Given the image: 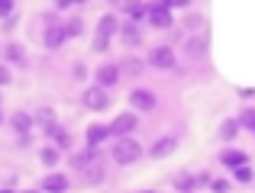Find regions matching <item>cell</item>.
I'll list each match as a JSON object with an SVG mask.
<instances>
[{"mask_svg": "<svg viewBox=\"0 0 255 193\" xmlns=\"http://www.w3.org/2000/svg\"><path fill=\"white\" fill-rule=\"evenodd\" d=\"M110 158L117 168H132V164H139L145 158V145L139 142L136 135H123V138H113L110 145Z\"/></svg>", "mask_w": 255, "mask_h": 193, "instance_id": "1", "label": "cell"}, {"mask_svg": "<svg viewBox=\"0 0 255 193\" xmlns=\"http://www.w3.org/2000/svg\"><path fill=\"white\" fill-rule=\"evenodd\" d=\"M120 36V19L117 13H104V16L97 19V26H94V52H107L113 45V39Z\"/></svg>", "mask_w": 255, "mask_h": 193, "instance_id": "2", "label": "cell"}, {"mask_svg": "<svg viewBox=\"0 0 255 193\" xmlns=\"http://www.w3.org/2000/svg\"><path fill=\"white\" fill-rule=\"evenodd\" d=\"M181 55L187 62H207V55H210V36H207V29L204 32H187L181 39Z\"/></svg>", "mask_w": 255, "mask_h": 193, "instance_id": "3", "label": "cell"}, {"mask_svg": "<svg viewBox=\"0 0 255 193\" xmlns=\"http://www.w3.org/2000/svg\"><path fill=\"white\" fill-rule=\"evenodd\" d=\"M81 106L91 113H104L113 106V90L110 87H100V84H87L81 90Z\"/></svg>", "mask_w": 255, "mask_h": 193, "instance_id": "4", "label": "cell"}, {"mask_svg": "<svg viewBox=\"0 0 255 193\" xmlns=\"http://www.w3.org/2000/svg\"><path fill=\"white\" fill-rule=\"evenodd\" d=\"M145 62H149L152 71H174L178 68V49L174 45H152L149 55H145Z\"/></svg>", "mask_w": 255, "mask_h": 193, "instance_id": "5", "label": "cell"}, {"mask_svg": "<svg viewBox=\"0 0 255 193\" xmlns=\"http://www.w3.org/2000/svg\"><path fill=\"white\" fill-rule=\"evenodd\" d=\"M178 148H181V135H178V132H162V135L145 148V158H152V161H165V158H171Z\"/></svg>", "mask_w": 255, "mask_h": 193, "instance_id": "6", "label": "cell"}, {"mask_svg": "<svg viewBox=\"0 0 255 193\" xmlns=\"http://www.w3.org/2000/svg\"><path fill=\"white\" fill-rule=\"evenodd\" d=\"M126 103L132 106L136 113H155L158 110V94L152 87H129V94H126Z\"/></svg>", "mask_w": 255, "mask_h": 193, "instance_id": "7", "label": "cell"}, {"mask_svg": "<svg viewBox=\"0 0 255 193\" xmlns=\"http://www.w3.org/2000/svg\"><path fill=\"white\" fill-rule=\"evenodd\" d=\"M97 161H104V148H94V145H84V148H71L68 151V168H71V174L75 171H84V168H91V164H97Z\"/></svg>", "mask_w": 255, "mask_h": 193, "instance_id": "8", "label": "cell"}, {"mask_svg": "<svg viewBox=\"0 0 255 193\" xmlns=\"http://www.w3.org/2000/svg\"><path fill=\"white\" fill-rule=\"evenodd\" d=\"M65 42H68V32H65V16L62 19H52V23H42V49L58 52Z\"/></svg>", "mask_w": 255, "mask_h": 193, "instance_id": "9", "label": "cell"}, {"mask_svg": "<svg viewBox=\"0 0 255 193\" xmlns=\"http://www.w3.org/2000/svg\"><path fill=\"white\" fill-rule=\"evenodd\" d=\"M145 23H149L152 29L168 32V29H174V10L165 6V3H158V0H149V16H145Z\"/></svg>", "mask_w": 255, "mask_h": 193, "instance_id": "10", "label": "cell"}, {"mask_svg": "<svg viewBox=\"0 0 255 193\" xmlns=\"http://www.w3.org/2000/svg\"><path fill=\"white\" fill-rule=\"evenodd\" d=\"M120 81H123V68H120V62H100L97 68H94V84H100V87H120Z\"/></svg>", "mask_w": 255, "mask_h": 193, "instance_id": "11", "label": "cell"}, {"mask_svg": "<svg viewBox=\"0 0 255 193\" xmlns=\"http://www.w3.org/2000/svg\"><path fill=\"white\" fill-rule=\"evenodd\" d=\"M136 129H139V113L132 110H126V113H117L113 116V123H110V135L113 138H123V135H136Z\"/></svg>", "mask_w": 255, "mask_h": 193, "instance_id": "12", "label": "cell"}, {"mask_svg": "<svg viewBox=\"0 0 255 193\" xmlns=\"http://www.w3.org/2000/svg\"><path fill=\"white\" fill-rule=\"evenodd\" d=\"M71 177H75L81 187H100V184H107V164L97 161V164H91V168H84V171H75Z\"/></svg>", "mask_w": 255, "mask_h": 193, "instance_id": "13", "label": "cell"}, {"mask_svg": "<svg viewBox=\"0 0 255 193\" xmlns=\"http://www.w3.org/2000/svg\"><path fill=\"white\" fill-rule=\"evenodd\" d=\"M71 184H75V177L71 174H65V171H55L52 168L49 174L39 181V190H49V193H65V190H71Z\"/></svg>", "mask_w": 255, "mask_h": 193, "instance_id": "14", "label": "cell"}, {"mask_svg": "<svg viewBox=\"0 0 255 193\" xmlns=\"http://www.w3.org/2000/svg\"><path fill=\"white\" fill-rule=\"evenodd\" d=\"M217 161L223 164L226 171H233V168H239V164H246L249 161V151H243V148H236V145H223V148L217 151Z\"/></svg>", "mask_w": 255, "mask_h": 193, "instance_id": "15", "label": "cell"}, {"mask_svg": "<svg viewBox=\"0 0 255 193\" xmlns=\"http://www.w3.org/2000/svg\"><path fill=\"white\" fill-rule=\"evenodd\" d=\"M117 39L126 45V49H139V45L145 42V39H142V29H139L136 19H126V23H120V36H117Z\"/></svg>", "mask_w": 255, "mask_h": 193, "instance_id": "16", "label": "cell"}, {"mask_svg": "<svg viewBox=\"0 0 255 193\" xmlns=\"http://www.w3.org/2000/svg\"><path fill=\"white\" fill-rule=\"evenodd\" d=\"M110 123H91L84 129V145H94V148H104V142H110Z\"/></svg>", "mask_w": 255, "mask_h": 193, "instance_id": "17", "label": "cell"}, {"mask_svg": "<svg viewBox=\"0 0 255 193\" xmlns=\"http://www.w3.org/2000/svg\"><path fill=\"white\" fill-rule=\"evenodd\" d=\"M10 129L16 132V135H32V129H36V113L16 110V113L10 116Z\"/></svg>", "mask_w": 255, "mask_h": 193, "instance_id": "18", "label": "cell"}, {"mask_svg": "<svg viewBox=\"0 0 255 193\" xmlns=\"http://www.w3.org/2000/svg\"><path fill=\"white\" fill-rule=\"evenodd\" d=\"M3 62L10 64V68H26V64H29V52L19 42H6L3 45Z\"/></svg>", "mask_w": 255, "mask_h": 193, "instance_id": "19", "label": "cell"}, {"mask_svg": "<svg viewBox=\"0 0 255 193\" xmlns=\"http://www.w3.org/2000/svg\"><path fill=\"white\" fill-rule=\"evenodd\" d=\"M65 155H68V151L65 148H58L55 142H49V145H42V148H39V161H42V168H58V164L65 161Z\"/></svg>", "mask_w": 255, "mask_h": 193, "instance_id": "20", "label": "cell"}, {"mask_svg": "<svg viewBox=\"0 0 255 193\" xmlns=\"http://www.w3.org/2000/svg\"><path fill=\"white\" fill-rule=\"evenodd\" d=\"M243 132V123H239V116H226L223 123H220V129H217V138L223 145H230V142H236V135Z\"/></svg>", "mask_w": 255, "mask_h": 193, "instance_id": "21", "label": "cell"}, {"mask_svg": "<svg viewBox=\"0 0 255 193\" xmlns=\"http://www.w3.org/2000/svg\"><path fill=\"white\" fill-rule=\"evenodd\" d=\"M120 68H123V77H142L145 71H149V62L139 55H126L123 62H120Z\"/></svg>", "mask_w": 255, "mask_h": 193, "instance_id": "22", "label": "cell"}, {"mask_svg": "<svg viewBox=\"0 0 255 193\" xmlns=\"http://www.w3.org/2000/svg\"><path fill=\"white\" fill-rule=\"evenodd\" d=\"M123 13H126V19L142 23L149 16V0H123Z\"/></svg>", "mask_w": 255, "mask_h": 193, "instance_id": "23", "label": "cell"}, {"mask_svg": "<svg viewBox=\"0 0 255 193\" xmlns=\"http://www.w3.org/2000/svg\"><path fill=\"white\" fill-rule=\"evenodd\" d=\"M45 138H49V142H55L58 148H65V151H71V148H75V135H71V129H65L62 123H58V126H55V129H52Z\"/></svg>", "mask_w": 255, "mask_h": 193, "instance_id": "24", "label": "cell"}, {"mask_svg": "<svg viewBox=\"0 0 255 193\" xmlns=\"http://www.w3.org/2000/svg\"><path fill=\"white\" fill-rule=\"evenodd\" d=\"M230 174H233V184H243V187L255 184V168H252V161H246V164H239V168H233Z\"/></svg>", "mask_w": 255, "mask_h": 193, "instance_id": "25", "label": "cell"}, {"mask_svg": "<svg viewBox=\"0 0 255 193\" xmlns=\"http://www.w3.org/2000/svg\"><path fill=\"white\" fill-rule=\"evenodd\" d=\"M84 29H87V23H84L81 13H75V16H65V32H68V39L84 36Z\"/></svg>", "mask_w": 255, "mask_h": 193, "instance_id": "26", "label": "cell"}, {"mask_svg": "<svg viewBox=\"0 0 255 193\" xmlns=\"http://www.w3.org/2000/svg\"><path fill=\"white\" fill-rule=\"evenodd\" d=\"M181 29H184V32H204V29H207V19L200 16V13H187Z\"/></svg>", "mask_w": 255, "mask_h": 193, "instance_id": "27", "label": "cell"}, {"mask_svg": "<svg viewBox=\"0 0 255 193\" xmlns=\"http://www.w3.org/2000/svg\"><path fill=\"white\" fill-rule=\"evenodd\" d=\"M239 123H243L246 132L255 129V106H243V110H239Z\"/></svg>", "mask_w": 255, "mask_h": 193, "instance_id": "28", "label": "cell"}, {"mask_svg": "<svg viewBox=\"0 0 255 193\" xmlns=\"http://www.w3.org/2000/svg\"><path fill=\"white\" fill-rule=\"evenodd\" d=\"M210 190H230L233 187V177L226 181V177H210V184H207Z\"/></svg>", "mask_w": 255, "mask_h": 193, "instance_id": "29", "label": "cell"}, {"mask_svg": "<svg viewBox=\"0 0 255 193\" xmlns=\"http://www.w3.org/2000/svg\"><path fill=\"white\" fill-rule=\"evenodd\" d=\"M10 81H13V71H10V64H6V62H0V87H6Z\"/></svg>", "mask_w": 255, "mask_h": 193, "instance_id": "30", "label": "cell"}, {"mask_svg": "<svg viewBox=\"0 0 255 193\" xmlns=\"http://www.w3.org/2000/svg\"><path fill=\"white\" fill-rule=\"evenodd\" d=\"M13 10H16V3H13V0H0V19H10Z\"/></svg>", "mask_w": 255, "mask_h": 193, "instance_id": "31", "label": "cell"}, {"mask_svg": "<svg viewBox=\"0 0 255 193\" xmlns=\"http://www.w3.org/2000/svg\"><path fill=\"white\" fill-rule=\"evenodd\" d=\"M52 6H55V10H71V6H78V0H52Z\"/></svg>", "mask_w": 255, "mask_h": 193, "instance_id": "32", "label": "cell"}, {"mask_svg": "<svg viewBox=\"0 0 255 193\" xmlns=\"http://www.w3.org/2000/svg\"><path fill=\"white\" fill-rule=\"evenodd\" d=\"M239 97H243V100H255V90L252 87H243V90H239Z\"/></svg>", "mask_w": 255, "mask_h": 193, "instance_id": "33", "label": "cell"}, {"mask_svg": "<svg viewBox=\"0 0 255 193\" xmlns=\"http://www.w3.org/2000/svg\"><path fill=\"white\" fill-rule=\"evenodd\" d=\"M6 123V116H3V106H0V126H3Z\"/></svg>", "mask_w": 255, "mask_h": 193, "instance_id": "34", "label": "cell"}, {"mask_svg": "<svg viewBox=\"0 0 255 193\" xmlns=\"http://www.w3.org/2000/svg\"><path fill=\"white\" fill-rule=\"evenodd\" d=\"M84 3H87V0H78V6H84Z\"/></svg>", "mask_w": 255, "mask_h": 193, "instance_id": "35", "label": "cell"}, {"mask_svg": "<svg viewBox=\"0 0 255 193\" xmlns=\"http://www.w3.org/2000/svg\"><path fill=\"white\" fill-rule=\"evenodd\" d=\"M252 138H255V129H252Z\"/></svg>", "mask_w": 255, "mask_h": 193, "instance_id": "36", "label": "cell"}, {"mask_svg": "<svg viewBox=\"0 0 255 193\" xmlns=\"http://www.w3.org/2000/svg\"><path fill=\"white\" fill-rule=\"evenodd\" d=\"M0 103H3V97H0Z\"/></svg>", "mask_w": 255, "mask_h": 193, "instance_id": "37", "label": "cell"}, {"mask_svg": "<svg viewBox=\"0 0 255 193\" xmlns=\"http://www.w3.org/2000/svg\"><path fill=\"white\" fill-rule=\"evenodd\" d=\"M110 3H117V0H110Z\"/></svg>", "mask_w": 255, "mask_h": 193, "instance_id": "38", "label": "cell"}]
</instances>
